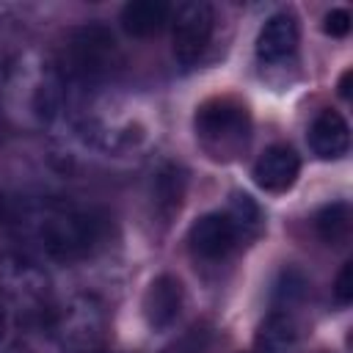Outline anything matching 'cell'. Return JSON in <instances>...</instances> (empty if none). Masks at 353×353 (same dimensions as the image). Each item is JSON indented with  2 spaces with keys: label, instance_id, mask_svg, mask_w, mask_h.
I'll use <instances>...</instances> for the list:
<instances>
[{
  "label": "cell",
  "instance_id": "5bb4252c",
  "mask_svg": "<svg viewBox=\"0 0 353 353\" xmlns=\"http://www.w3.org/2000/svg\"><path fill=\"white\" fill-rule=\"evenodd\" d=\"M171 14L174 6L163 0H132L121 8V28L135 39H146L160 33L171 22Z\"/></svg>",
  "mask_w": 353,
  "mask_h": 353
},
{
  "label": "cell",
  "instance_id": "30bf717a",
  "mask_svg": "<svg viewBox=\"0 0 353 353\" xmlns=\"http://www.w3.org/2000/svg\"><path fill=\"white\" fill-rule=\"evenodd\" d=\"M301 41V25L292 11H276L265 19L256 36V58L262 63H281L287 61Z\"/></svg>",
  "mask_w": 353,
  "mask_h": 353
},
{
  "label": "cell",
  "instance_id": "44dd1931",
  "mask_svg": "<svg viewBox=\"0 0 353 353\" xmlns=\"http://www.w3.org/2000/svg\"><path fill=\"white\" fill-rule=\"evenodd\" d=\"M347 80H350V69H347V72L342 74V80H339V97H342V99H347V97H350V88H347Z\"/></svg>",
  "mask_w": 353,
  "mask_h": 353
},
{
  "label": "cell",
  "instance_id": "4fadbf2b",
  "mask_svg": "<svg viewBox=\"0 0 353 353\" xmlns=\"http://www.w3.org/2000/svg\"><path fill=\"white\" fill-rule=\"evenodd\" d=\"M301 342V325L287 306H276L256 331L254 353H295Z\"/></svg>",
  "mask_w": 353,
  "mask_h": 353
},
{
  "label": "cell",
  "instance_id": "7a4b0ae2",
  "mask_svg": "<svg viewBox=\"0 0 353 353\" xmlns=\"http://www.w3.org/2000/svg\"><path fill=\"white\" fill-rule=\"evenodd\" d=\"M66 99V83L50 58H19L3 74L6 119L17 116L28 124H50Z\"/></svg>",
  "mask_w": 353,
  "mask_h": 353
},
{
  "label": "cell",
  "instance_id": "8fae6325",
  "mask_svg": "<svg viewBox=\"0 0 353 353\" xmlns=\"http://www.w3.org/2000/svg\"><path fill=\"white\" fill-rule=\"evenodd\" d=\"M301 174V157L287 143L268 146L254 163V182L268 193H284Z\"/></svg>",
  "mask_w": 353,
  "mask_h": 353
},
{
  "label": "cell",
  "instance_id": "52a82bcc",
  "mask_svg": "<svg viewBox=\"0 0 353 353\" xmlns=\"http://www.w3.org/2000/svg\"><path fill=\"white\" fill-rule=\"evenodd\" d=\"M215 30V11L210 3H182L171 14V47L174 58L182 66H193Z\"/></svg>",
  "mask_w": 353,
  "mask_h": 353
},
{
  "label": "cell",
  "instance_id": "d6986e66",
  "mask_svg": "<svg viewBox=\"0 0 353 353\" xmlns=\"http://www.w3.org/2000/svg\"><path fill=\"white\" fill-rule=\"evenodd\" d=\"M334 298L339 306H347L353 301V265L345 262L342 270L336 273V281H334Z\"/></svg>",
  "mask_w": 353,
  "mask_h": 353
},
{
  "label": "cell",
  "instance_id": "5b68a950",
  "mask_svg": "<svg viewBox=\"0 0 353 353\" xmlns=\"http://www.w3.org/2000/svg\"><path fill=\"white\" fill-rule=\"evenodd\" d=\"M47 323L63 353H97L108 336V309L91 292H77L55 306Z\"/></svg>",
  "mask_w": 353,
  "mask_h": 353
},
{
  "label": "cell",
  "instance_id": "603a6c76",
  "mask_svg": "<svg viewBox=\"0 0 353 353\" xmlns=\"http://www.w3.org/2000/svg\"><path fill=\"white\" fill-rule=\"evenodd\" d=\"M11 353H28V350H11Z\"/></svg>",
  "mask_w": 353,
  "mask_h": 353
},
{
  "label": "cell",
  "instance_id": "ac0fdd59",
  "mask_svg": "<svg viewBox=\"0 0 353 353\" xmlns=\"http://www.w3.org/2000/svg\"><path fill=\"white\" fill-rule=\"evenodd\" d=\"M323 30L331 39H345L350 33V11L347 8H331L323 19Z\"/></svg>",
  "mask_w": 353,
  "mask_h": 353
},
{
  "label": "cell",
  "instance_id": "2e32d148",
  "mask_svg": "<svg viewBox=\"0 0 353 353\" xmlns=\"http://www.w3.org/2000/svg\"><path fill=\"white\" fill-rule=\"evenodd\" d=\"M182 174H179V168H174V165H165L157 176H154V207L165 215V218H171L176 210H179V201H182Z\"/></svg>",
  "mask_w": 353,
  "mask_h": 353
},
{
  "label": "cell",
  "instance_id": "7c38bea8",
  "mask_svg": "<svg viewBox=\"0 0 353 353\" xmlns=\"http://www.w3.org/2000/svg\"><path fill=\"white\" fill-rule=\"evenodd\" d=\"M306 141H309V149L320 160H339L350 149V127L342 113L325 108L312 119Z\"/></svg>",
  "mask_w": 353,
  "mask_h": 353
},
{
  "label": "cell",
  "instance_id": "e0dca14e",
  "mask_svg": "<svg viewBox=\"0 0 353 353\" xmlns=\"http://www.w3.org/2000/svg\"><path fill=\"white\" fill-rule=\"evenodd\" d=\"M226 212H229V218L237 223V229L243 232V237L256 234V229L262 226V212H259L256 201H254L251 196H245V193H234Z\"/></svg>",
  "mask_w": 353,
  "mask_h": 353
},
{
  "label": "cell",
  "instance_id": "8992f818",
  "mask_svg": "<svg viewBox=\"0 0 353 353\" xmlns=\"http://www.w3.org/2000/svg\"><path fill=\"white\" fill-rule=\"evenodd\" d=\"M0 303L3 309L14 312L22 320H50V281L44 270L22 256V254H6L0 256Z\"/></svg>",
  "mask_w": 353,
  "mask_h": 353
},
{
  "label": "cell",
  "instance_id": "3957f363",
  "mask_svg": "<svg viewBox=\"0 0 353 353\" xmlns=\"http://www.w3.org/2000/svg\"><path fill=\"white\" fill-rule=\"evenodd\" d=\"M119 44L102 22H85L63 36L55 66L66 83V91H94L105 85L119 69Z\"/></svg>",
  "mask_w": 353,
  "mask_h": 353
},
{
  "label": "cell",
  "instance_id": "277c9868",
  "mask_svg": "<svg viewBox=\"0 0 353 353\" xmlns=\"http://www.w3.org/2000/svg\"><path fill=\"white\" fill-rule=\"evenodd\" d=\"M193 130H196V141L207 152V157H212L218 163L234 160L251 138L248 105L229 94L210 97L196 108Z\"/></svg>",
  "mask_w": 353,
  "mask_h": 353
},
{
  "label": "cell",
  "instance_id": "9a60e30c",
  "mask_svg": "<svg viewBox=\"0 0 353 353\" xmlns=\"http://www.w3.org/2000/svg\"><path fill=\"white\" fill-rule=\"evenodd\" d=\"M314 234L325 245H345L350 237V204L347 201H331L323 204L312 218Z\"/></svg>",
  "mask_w": 353,
  "mask_h": 353
},
{
  "label": "cell",
  "instance_id": "9c48e42d",
  "mask_svg": "<svg viewBox=\"0 0 353 353\" xmlns=\"http://www.w3.org/2000/svg\"><path fill=\"white\" fill-rule=\"evenodd\" d=\"M182 303H185V287L176 276L171 273H160L149 281L146 292H143V320L152 331H168L179 312H182Z\"/></svg>",
  "mask_w": 353,
  "mask_h": 353
},
{
  "label": "cell",
  "instance_id": "7402d4cb",
  "mask_svg": "<svg viewBox=\"0 0 353 353\" xmlns=\"http://www.w3.org/2000/svg\"><path fill=\"white\" fill-rule=\"evenodd\" d=\"M3 331H6V309L0 303V339H3Z\"/></svg>",
  "mask_w": 353,
  "mask_h": 353
},
{
  "label": "cell",
  "instance_id": "6da1fadb",
  "mask_svg": "<svg viewBox=\"0 0 353 353\" xmlns=\"http://www.w3.org/2000/svg\"><path fill=\"white\" fill-rule=\"evenodd\" d=\"M17 223L25 240L55 262H77L91 256L108 232L102 212L66 199H44L30 204Z\"/></svg>",
  "mask_w": 353,
  "mask_h": 353
},
{
  "label": "cell",
  "instance_id": "ba28073f",
  "mask_svg": "<svg viewBox=\"0 0 353 353\" xmlns=\"http://www.w3.org/2000/svg\"><path fill=\"white\" fill-rule=\"evenodd\" d=\"M243 240H245L243 232L237 229V223L229 218L226 210L207 212V215L196 218L188 229V248L196 259H204V262L226 259Z\"/></svg>",
  "mask_w": 353,
  "mask_h": 353
},
{
  "label": "cell",
  "instance_id": "ffe728a7",
  "mask_svg": "<svg viewBox=\"0 0 353 353\" xmlns=\"http://www.w3.org/2000/svg\"><path fill=\"white\" fill-rule=\"evenodd\" d=\"M6 132H8V119L3 110V72H0V146L6 143Z\"/></svg>",
  "mask_w": 353,
  "mask_h": 353
}]
</instances>
